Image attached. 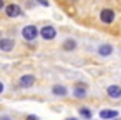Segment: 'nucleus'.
Segmentation results:
<instances>
[{"instance_id": "f257e3e1", "label": "nucleus", "mask_w": 121, "mask_h": 120, "mask_svg": "<svg viewBox=\"0 0 121 120\" xmlns=\"http://www.w3.org/2000/svg\"><path fill=\"white\" fill-rule=\"evenodd\" d=\"M22 35H23V38H25V40H35V38H37V35H38V30H37V27H35V25H27V27H23Z\"/></svg>"}, {"instance_id": "f03ea898", "label": "nucleus", "mask_w": 121, "mask_h": 120, "mask_svg": "<svg viewBox=\"0 0 121 120\" xmlns=\"http://www.w3.org/2000/svg\"><path fill=\"white\" fill-rule=\"evenodd\" d=\"M40 35H42L45 40H52V38H55V35H56V30H55L53 27L47 25V27H43V29L40 30Z\"/></svg>"}, {"instance_id": "7ed1b4c3", "label": "nucleus", "mask_w": 121, "mask_h": 120, "mask_svg": "<svg viewBox=\"0 0 121 120\" xmlns=\"http://www.w3.org/2000/svg\"><path fill=\"white\" fill-rule=\"evenodd\" d=\"M99 19H101V22H103V24H113V20H114V12H113V10H109V9H106V10H103V12H101Z\"/></svg>"}, {"instance_id": "20e7f679", "label": "nucleus", "mask_w": 121, "mask_h": 120, "mask_svg": "<svg viewBox=\"0 0 121 120\" xmlns=\"http://www.w3.org/2000/svg\"><path fill=\"white\" fill-rule=\"evenodd\" d=\"M5 12H7L9 17H18V15L22 14V9H20L18 5H15V4H10V5L5 7Z\"/></svg>"}, {"instance_id": "39448f33", "label": "nucleus", "mask_w": 121, "mask_h": 120, "mask_svg": "<svg viewBox=\"0 0 121 120\" xmlns=\"http://www.w3.org/2000/svg\"><path fill=\"white\" fill-rule=\"evenodd\" d=\"M20 87H23V88H27V87H32L33 83H35V77L33 75H23V77H20Z\"/></svg>"}, {"instance_id": "423d86ee", "label": "nucleus", "mask_w": 121, "mask_h": 120, "mask_svg": "<svg viewBox=\"0 0 121 120\" xmlns=\"http://www.w3.org/2000/svg\"><path fill=\"white\" fill-rule=\"evenodd\" d=\"M13 45H15V42L12 38H2L0 40V50H4V52H10L13 48Z\"/></svg>"}, {"instance_id": "0eeeda50", "label": "nucleus", "mask_w": 121, "mask_h": 120, "mask_svg": "<svg viewBox=\"0 0 121 120\" xmlns=\"http://www.w3.org/2000/svg\"><path fill=\"white\" fill-rule=\"evenodd\" d=\"M106 93H108L111 98H121V87H118V85H111V87H108Z\"/></svg>"}, {"instance_id": "6e6552de", "label": "nucleus", "mask_w": 121, "mask_h": 120, "mask_svg": "<svg viewBox=\"0 0 121 120\" xmlns=\"http://www.w3.org/2000/svg\"><path fill=\"white\" fill-rule=\"evenodd\" d=\"M99 117H101L103 120H113V118L118 117V112H116V110H101V112H99Z\"/></svg>"}, {"instance_id": "1a4fd4ad", "label": "nucleus", "mask_w": 121, "mask_h": 120, "mask_svg": "<svg viewBox=\"0 0 121 120\" xmlns=\"http://www.w3.org/2000/svg\"><path fill=\"white\" fill-rule=\"evenodd\" d=\"M111 52H113V47H111L109 43H103V45H99V48H98V53L103 55V57L111 55Z\"/></svg>"}, {"instance_id": "9d476101", "label": "nucleus", "mask_w": 121, "mask_h": 120, "mask_svg": "<svg viewBox=\"0 0 121 120\" xmlns=\"http://www.w3.org/2000/svg\"><path fill=\"white\" fill-rule=\"evenodd\" d=\"M75 47H76V40H73V38H68V40H65V43H63V48L68 50V52L75 50Z\"/></svg>"}, {"instance_id": "9b49d317", "label": "nucleus", "mask_w": 121, "mask_h": 120, "mask_svg": "<svg viewBox=\"0 0 121 120\" xmlns=\"http://www.w3.org/2000/svg\"><path fill=\"white\" fill-rule=\"evenodd\" d=\"M52 92H53L55 95L61 97V95H66V87H63V85H55V87L52 88Z\"/></svg>"}, {"instance_id": "f8f14e48", "label": "nucleus", "mask_w": 121, "mask_h": 120, "mask_svg": "<svg viewBox=\"0 0 121 120\" xmlns=\"http://www.w3.org/2000/svg\"><path fill=\"white\" fill-rule=\"evenodd\" d=\"M75 97H76V98H85V97H86V90H85L83 87H76V88H75Z\"/></svg>"}, {"instance_id": "ddd939ff", "label": "nucleus", "mask_w": 121, "mask_h": 120, "mask_svg": "<svg viewBox=\"0 0 121 120\" xmlns=\"http://www.w3.org/2000/svg\"><path fill=\"white\" fill-rule=\"evenodd\" d=\"M80 113H81V117H85V118H91V112H90L88 108H81Z\"/></svg>"}, {"instance_id": "4468645a", "label": "nucleus", "mask_w": 121, "mask_h": 120, "mask_svg": "<svg viewBox=\"0 0 121 120\" xmlns=\"http://www.w3.org/2000/svg\"><path fill=\"white\" fill-rule=\"evenodd\" d=\"M38 2H40V4H42V5H43V7H48V5H50V4H48V2H47V0H38Z\"/></svg>"}, {"instance_id": "2eb2a0df", "label": "nucleus", "mask_w": 121, "mask_h": 120, "mask_svg": "<svg viewBox=\"0 0 121 120\" xmlns=\"http://www.w3.org/2000/svg\"><path fill=\"white\" fill-rule=\"evenodd\" d=\"M27 120H38V117H35V115H28Z\"/></svg>"}, {"instance_id": "dca6fc26", "label": "nucleus", "mask_w": 121, "mask_h": 120, "mask_svg": "<svg viewBox=\"0 0 121 120\" xmlns=\"http://www.w3.org/2000/svg\"><path fill=\"white\" fill-rule=\"evenodd\" d=\"M0 120H12V118H10V117H5V115H4V117H0Z\"/></svg>"}, {"instance_id": "f3484780", "label": "nucleus", "mask_w": 121, "mask_h": 120, "mask_svg": "<svg viewBox=\"0 0 121 120\" xmlns=\"http://www.w3.org/2000/svg\"><path fill=\"white\" fill-rule=\"evenodd\" d=\"M2 92H4V83L0 82V93H2Z\"/></svg>"}, {"instance_id": "a211bd4d", "label": "nucleus", "mask_w": 121, "mask_h": 120, "mask_svg": "<svg viewBox=\"0 0 121 120\" xmlns=\"http://www.w3.org/2000/svg\"><path fill=\"white\" fill-rule=\"evenodd\" d=\"M0 9H4V2H2V0H0Z\"/></svg>"}, {"instance_id": "6ab92c4d", "label": "nucleus", "mask_w": 121, "mask_h": 120, "mask_svg": "<svg viewBox=\"0 0 121 120\" xmlns=\"http://www.w3.org/2000/svg\"><path fill=\"white\" fill-rule=\"evenodd\" d=\"M68 120H76V118H68Z\"/></svg>"}]
</instances>
